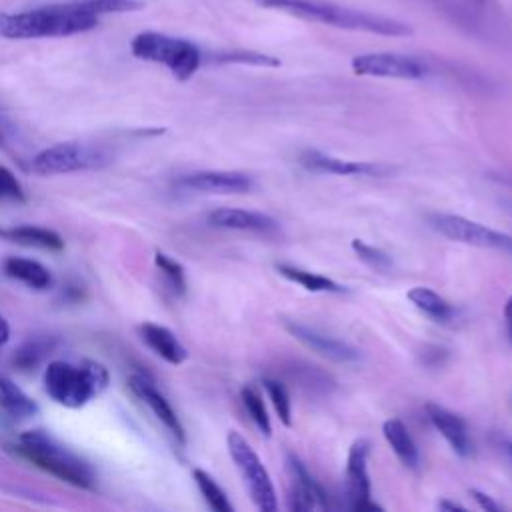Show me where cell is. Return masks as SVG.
I'll return each mask as SVG.
<instances>
[{
  "instance_id": "obj_1",
  "label": "cell",
  "mask_w": 512,
  "mask_h": 512,
  "mask_svg": "<svg viewBox=\"0 0 512 512\" xmlns=\"http://www.w3.org/2000/svg\"><path fill=\"white\" fill-rule=\"evenodd\" d=\"M140 0H70L24 12H0V38H64L98 26L100 16L142 10Z\"/></svg>"
},
{
  "instance_id": "obj_2",
  "label": "cell",
  "mask_w": 512,
  "mask_h": 512,
  "mask_svg": "<svg viewBox=\"0 0 512 512\" xmlns=\"http://www.w3.org/2000/svg\"><path fill=\"white\" fill-rule=\"evenodd\" d=\"M252 2L270 10L296 16L306 22H316V24H324L340 30L366 32V34L392 36V38L412 34V28L402 20L342 6L330 0H252Z\"/></svg>"
},
{
  "instance_id": "obj_3",
  "label": "cell",
  "mask_w": 512,
  "mask_h": 512,
  "mask_svg": "<svg viewBox=\"0 0 512 512\" xmlns=\"http://www.w3.org/2000/svg\"><path fill=\"white\" fill-rule=\"evenodd\" d=\"M18 452L46 474L82 490H92L96 474L76 452L44 430H28L18 438Z\"/></svg>"
},
{
  "instance_id": "obj_4",
  "label": "cell",
  "mask_w": 512,
  "mask_h": 512,
  "mask_svg": "<svg viewBox=\"0 0 512 512\" xmlns=\"http://www.w3.org/2000/svg\"><path fill=\"white\" fill-rule=\"evenodd\" d=\"M110 374L96 360H54L44 370L46 394L66 408H82L108 388Z\"/></svg>"
},
{
  "instance_id": "obj_5",
  "label": "cell",
  "mask_w": 512,
  "mask_h": 512,
  "mask_svg": "<svg viewBox=\"0 0 512 512\" xmlns=\"http://www.w3.org/2000/svg\"><path fill=\"white\" fill-rule=\"evenodd\" d=\"M130 52L138 60L166 66L180 82L190 80L202 64V52L194 42L154 30L136 34L130 42Z\"/></svg>"
},
{
  "instance_id": "obj_6",
  "label": "cell",
  "mask_w": 512,
  "mask_h": 512,
  "mask_svg": "<svg viewBox=\"0 0 512 512\" xmlns=\"http://www.w3.org/2000/svg\"><path fill=\"white\" fill-rule=\"evenodd\" d=\"M226 446H228L230 458H232L236 470L240 472L256 508L264 510V512H274L278 508V498H276L272 478H270L266 466L262 464L260 456L254 452V448L248 444V440L236 430L228 432Z\"/></svg>"
},
{
  "instance_id": "obj_7",
  "label": "cell",
  "mask_w": 512,
  "mask_h": 512,
  "mask_svg": "<svg viewBox=\"0 0 512 512\" xmlns=\"http://www.w3.org/2000/svg\"><path fill=\"white\" fill-rule=\"evenodd\" d=\"M108 162V154L102 148L84 142H58L42 148L30 162L32 172L40 176L72 174L82 170H94Z\"/></svg>"
},
{
  "instance_id": "obj_8",
  "label": "cell",
  "mask_w": 512,
  "mask_h": 512,
  "mask_svg": "<svg viewBox=\"0 0 512 512\" xmlns=\"http://www.w3.org/2000/svg\"><path fill=\"white\" fill-rule=\"evenodd\" d=\"M354 74L372 78H398V80H418L428 74V66L408 54L398 52H366L358 54L350 62Z\"/></svg>"
},
{
  "instance_id": "obj_9",
  "label": "cell",
  "mask_w": 512,
  "mask_h": 512,
  "mask_svg": "<svg viewBox=\"0 0 512 512\" xmlns=\"http://www.w3.org/2000/svg\"><path fill=\"white\" fill-rule=\"evenodd\" d=\"M432 226L446 238L478 248H512V236L456 214H432Z\"/></svg>"
},
{
  "instance_id": "obj_10",
  "label": "cell",
  "mask_w": 512,
  "mask_h": 512,
  "mask_svg": "<svg viewBox=\"0 0 512 512\" xmlns=\"http://www.w3.org/2000/svg\"><path fill=\"white\" fill-rule=\"evenodd\" d=\"M368 452H370V444L366 440H356L350 446L348 460H346V496H348V508L354 512L382 510V506L376 504L370 494Z\"/></svg>"
},
{
  "instance_id": "obj_11",
  "label": "cell",
  "mask_w": 512,
  "mask_h": 512,
  "mask_svg": "<svg viewBox=\"0 0 512 512\" xmlns=\"http://www.w3.org/2000/svg\"><path fill=\"white\" fill-rule=\"evenodd\" d=\"M284 330L302 342L306 348L314 350L316 354L334 360V362H356L360 360V350L350 342L336 338L316 326L304 324L300 320H284Z\"/></svg>"
},
{
  "instance_id": "obj_12",
  "label": "cell",
  "mask_w": 512,
  "mask_h": 512,
  "mask_svg": "<svg viewBox=\"0 0 512 512\" xmlns=\"http://www.w3.org/2000/svg\"><path fill=\"white\" fill-rule=\"evenodd\" d=\"M184 190L206 194H242L254 186L252 176L238 170H198L176 182Z\"/></svg>"
},
{
  "instance_id": "obj_13",
  "label": "cell",
  "mask_w": 512,
  "mask_h": 512,
  "mask_svg": "<svg viewBox=\"0 0 512 512\" xmlns=\"http://www.w3.org/2000/svg\"><path fill=\"white\" fill-rule=\"evenodd\" d=\"M128 388L132 390V394L136 398H140L150 412L164 424V428L176 438V442L186 444V432L184 426L176 414V410L172 408V404L166 400V396L156 388V384L142 372H136L128 378Z\"/></svg>"
},
{
  "instance_id": "obj_14",
  "label": "cell",
  "mask_w": 512,
  "mask_h": 512,
  "mask_svg": "<svg viewBox=\"0 0 512 512\" xmlns=\"http://www.w3.org/2000/svg\"><path fill=\"white\" fill-rule=\"evenodd\" d=\"M288 470L292 476V490L288 496L290 510H326L330 508V498L326 490L314 480L308 468L294 456L288 454Z\"/></svg>"
},
{
  "instance_id": "obj_15",
  "label": "cell",
  "mask_w": 512,
  "mask_h": 512,
  "mask_svg": "<svg viewBox=\"0 0 512 512\" xmlns=\"http://www.w3.org/2000/svg\"><path fill=\"white\" fill-rule=\"evenodd\" d=\"M426 416L430 420V424L442 434V438L450 444V448L460 456V458H470L474 456V440L468 432L466 422L452 410L428 402L424 406Z\"/></svg>"
},
{
  "instance_id": "obj_16",
  "label": "cell",
  "mask_w": 512,
  "mask_h": 512,
  "mask_svg": "<svg viewBox=\"0 0 512 512\" xmlns=\"http://www.w3.org/2000/svg\"><path fill=\"white\" fill-rule=\"evenodd\" d=\"M208 224L224 230H240V232H256V234H272L278 232L280 224L276 218L264 212L244 210V208H216L208 214Z\"/></svg>"
},
{
  "instance_id": "obj_17",
  "label": "cell",
  "mask_w": 512,
  "mask_h": 512,
  "mask_svg": "<svg viewBox=\"0 0 512 512\" xmlns=\"http://www.w3.org/2000/svg\"><path fill=\"white\" fill-rule=\"evenodd\" d=\"M306 170L318 174H334V176H376L382 172L378 164L360 162V160H344L320 150H304L298 160Z\"/></svg>"
},
{
  "instance_id": "obj_18",
  "label": "cell",
  "mask_w": 512,
  "mask_h": 512,
  "mask_svg": "<svg viewBox=\"0 0 512 512\" xmlns=\"http://www.w3.org/2000/svg\"><path fill=\"white\" fill-rule=\"evenodd\" d=\"M138 330H140V338L144 340V344L154 354H158L164 362L178 366L188 358V350L184 348V344L178 340V336L170 328L160 326L156 322H144V324H140Z\"/></svg>"
},
{
  "instance_id": "obj_19",
  "label": "cell",
  "mask_w": 512,
  "mask_h": 512,
  "mask_svg": "<svg viewBox=\"0 0 512 512\" xmlns=\"http://www.w3.org/2000/svg\"><path fill=\"white\" fill-rule=\"evenodd\" d=\"M382 434L388 442V446L392 448V452L396 454V458L410 470H416L420 464V454L416 448V442L410 434V430L406 428V424L398 418H388L382 424Z\"/></svg>"
},
{
  "instance_id": "obj_20",
  "label": "cell",
  "mask_w": 512,
  "mask_h": 512,
  "mask_svg": "<svg viewBox=\"0 0 512 512\" xmlns=\"http://www.w3.org/2000/svg\"><path fill=\"white\" fill-rule=\"evenodd\" d=\"M0 410L16 420L34 418L40 412L38 404L6 374H0Z\"/></svg>"
},
{
  "instance_id": "obj_21",
  "label": "cell",
  "mask_w": 512,
  "mask_h": 512,
  "mask_svg": "<svg viewBox=\"0 0 512 512\" xmlns=\"http://www.w3.org/2000/svg\"><path fill=\"white\" fill-rule=\"evenodd\" d=\"M4 272H6V276H10L34 290H46L52 284L50 270L44 264L30 260V258L8 256L4 260Z\"/></svg>"
},
{
  "instance_id": "obj_22",
  "label": "cell",
  "mask_w": 512,
  "mask_h": 512,
  "mask_svg": "<svg viewBox=\"0 0 512 512\" xmlns=\"http://www.w3.org/2000/svg\"><path fill=\"white\" fill-rule=\"evenodd\" d=\"M276 270H278L280 276H284L286 280L302 286L308 292H324V294H344V292H348V288L338 284L336 280H332L324 274H318V272L304 270L300 266H292V264L282 262V264H276Z\"/></svg>"
},
{
  "instance_id": "obj_23",
  "label": "cell",
  "mask_w": 512,
  "mask_h": 512,
  "mask_svg": "<svg viewBox=\"0 0 512 512\" xmlns=\"http://www.w3.org/2000/svg\"><path fill=\"white\" fill-rule=\"evenodd\" d=\"M2 238H8V240L24 244V246L52 250V252H60L64 248V240L58 232L42 228V226H32V224H24V226L4 230Z\"/></svg>"
},
{
  "instance_id": "obj_24",
  "label": "cell",
  "mask_w": 512,
  "mask_h": 512,
  "mask_svg": "<svg viewBox=\"0 0 512 512\" xmlns=\"http://www.w3.org/2000/svg\"><path fill=\"white\" fill-rule=\"evenodd\" d=\"M408 300L414 304V308H418L434 322H448L456 314L454 306L428 286H414L412 290H408Z\"/></svg>"
},
{
  "instance_id": "obj_25",
  "label": "cell",
  "mask_w": 512,
  "mask_h": 512,
  "mask_svg": "<svg viewBox=\"0 0 512 512\" xmlns=\"http://www.w3.org/2000/svg\"><path fill=\"white\" fill-rule=\"evenodd\" d=\"M192 478L200 490V494L204 496L206 504L214 510V512H232L234 506L230 504L226 492L220 488V484L202 468H194L192 470Z\"/></svg>"
},
{
  "instance_id": "obj_26",
  "label": "cell",
  "mask_w": 512,
  "mask_h": 512,
  "mask_svg": "<svg viewBox=\"0 0 512 512\" xmlns=\"http://www.w3.org/2000/svg\"><path fill=\"white\" fill-rule=\"evenodd\" d=\"M240 398H242V404L248 412V416L252 418V422L256 424V428L268 438L272 434V424H270V416L266 412V406H264V398L260 394L258 388L254 386H244L240 390Z\"/></svg>"
},
{
  "instance_id": "obj_27",
  "label": "cell",
  "mask_w": 512,
  "mask_h": 512,
  "mask_svg": "<svg viewBox=\"0 0 512 512\" xmlns=\"http://www.w3.org/2000/svg\"><path fill=\"white\" fill-rule=\"evenodd\" d=\"M262 386L268 392V398L278 414V420L284 426H290L292 424V402H290V394H288L286 386L280 380L270 378V376L262 378Z\"/></svg>"
},
{
  "instance_id": "obj_28",
  "label": "cell",
  "mask_w": 512,
  "mask_h": 512,
  "mask_svg": "<svg viewBox=\"0 0 512 512\" xmlns=\"http://www.w3.org/2000/svg\"><path fill=\"white\" fill-rule=\"evenodd\" d=\"M154 264L158 266V270L162 272V276L166 278V282L174 294L186 292V274H184V268L180 262H176L174 258H170L164 252H156Z\"/></svg>"
},
{
  "instance_id": "obj_29",
  "label": "cell",
  "mask_w": 512,
  "mask_h": 512,
  "mask_svg": "<svg viewBox=\"0 0 512 512\" xmlns=\"http://www.w3.org/2000/svg\"><path fill=\"white\" fill-rule=\"evenodd\" d=\"M352 250L356 252V256L362 262H366L374 270L386 272V270L392 268V258L384 250H380V248H376V246H372V244H368V242H364L360 238L352 240Z\"/></svg>"
},
{
  "instance_id": "obj_30",
  "label": "cell",
  "mask_w": 512,
  "mask_h": 512,
  "mask_svg": "<svg viewBox=\"0 0 512 512\" xmlns=\"http://www.w3.org/2000/svg\"><path fill=\"white\" fill-rule=\"evenodd\" d=\"M218 62H236V64H250V66H264V68H276L280 66V60L262 52H250V50H232L222 52L216 56Z\"/></svg>"
},
{
  "instance_id": "obj_31",
  "label": "cell",
  "mask_w": 512,
  "mask_h": 512,
  "mask_svg": "<svg viewBox=\"0 0 512 512\" xmlns=\"http://www.w3.org/2000/svg\"><path fill=\"white\" fill-rule=\"evenodd\" d=\"M48 352V346L44 342H38V340H30L26 344H22L16 354H14V364L22 370H28V368H34Z\"/></svg>"
},
{
  "instance_id": "obj_32",
  "label": "cell",
  "mask_w": 512,
  "mask_h": 512,
  "mask_svg": "<svg viewBox=\"0 0 512 512\" xmlns=\"http://www.w3.org/2000/svg\"><path fill=\"white\" fill-rule=\"evenodd\" d=\"M0 200L2 202H24L26 194L14 172L0 164Z\"/></svg>"
},
{
  "instance_id": "obj_33",
  "label": "cell",
  "mask_w": 512,
  "mask_h": 512,
  "mask_svg": "<svg viewBox=\"0 0 512 512\" xmlns=\"http://www.w3.org/2000/svg\"><path fill=\"white\" fill-rule=\"evenodd\" d=\"M470 494L474 496V500L478 502V506H480L482 510H486V512H498V510H500V506H498L488 494H484V492H480V490H476V488H472Z\"/></svg>"
},
{
  "instance_id": "obj_34",
  "label": "cell",
  "mask_w": 512,
  "mask_h": 512,
  "mask_svg": "<svg viewBox=\"0 0 512 512\" xmlns=\"http://www.w3.org/2000/svg\"><path fill=\"white\" fill-rule=\"evenodd\" d=\"M504 322H506V330H508V336L512 340V296L506 300L504 304Z\"/></svg>"
},
{
  "instance_id": "obj_35",
  "label": "cell",
  "mask_w": 512,
  "mask_h": 512,
  "mask_svg": "<svg viewBox=\"0 0 512 512\" xmlns=\"http://www.w3.org/2000/svg\"><path fill=\"white\" fill-rule=\"evenodd\" d=\"M438 508H440V510H466L464 504L452 502V500H440V502H438Z\"/></svg>"
},
{
  "instance_id": "obj_36",
  "label": "cell",
  "mask_w": 512,
  "mask_h": 512,
  "mask_svg": "<svg viewBox=\"0 0 512 512\" xmlns=\"http://www.w3.org/2000/svg\"><path fill=\"white\" fill-rule=\"evenodd\" d=\"M8 338H10V326H8V322L0 316V346H4V344L8 342Z\"/></svg>"
},
{
  "instance_id": "obj_37",
  "label": "cell",
  "mask_w": 512,
  "mask_h": 512,
  "mask_svg": "<svg viewBox=\"0 0 512 512\" xmlns=\"http://www.w3.org/2000/svg\"><path fill=\"white\" fill-rule=\"evenodd\" d=\"M504 448H506V452H508V456H510V460H512V440L504 442Z\"/></svg>"
},
{
  "instance_id": "obj_38",
  "label": "cell",
  "mask_w": 512,
  "mask_h": 512,
  "mask_svg": "<svg viewBox=\"0 0 512 512\" xmlns=\"http://www.w3.org/2000/svg\"><path fill=\"white\" fill-rule=\"evenodd\" d=\"M0 236H4V230H2V228H0Z\"/></svg>"
}]
</instances>
